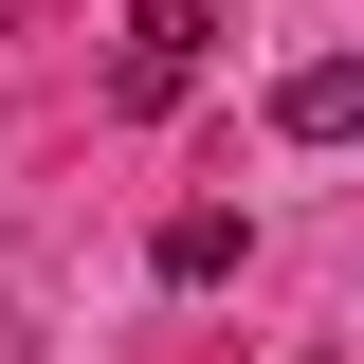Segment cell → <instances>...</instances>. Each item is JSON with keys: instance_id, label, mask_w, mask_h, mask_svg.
<instances>
[{"instance_id": "1", "label": "cell", "mask_w": 364, "mask_h": 364, "mask_svg": "<svg viewBox=\"0 0 364 364\" xmlns=\"http://www.w3.org/2000/svg\"><path fill=\"white\" fill-rule=\"evenodd\" d=\"M200 37H219V18H200V0H128V55H109V109H182V91H200Z\"/></svg>"}, {"instance_id": "2", "label": "cell", "mask_w": 364, "mask_h": 364, "mask_svg": "<svg viewBox=\"0 0 364 364\" xmlns=\"http://www.w3.org/2000/svg\"><path fill=\"white\" fill-rule=\"evenodd\" d=\"M273 128H291V146H364V55H310V73H273Z\"/></svg>"}, {"instance_id": "3", "label": "cell", "mask_w": 364, "mask_h": 364, "mask_svg": "<svg viewBox=\"0 0 364 364\" xmlns=\"http://www.w3.org/2000/svg\"><path fill=\"white\" fill-rule=\"evenodd\" d=\"M146 273H164V291H219L237 273V200H182V219L146 237Z\"/></svg>"}]
</instances>
